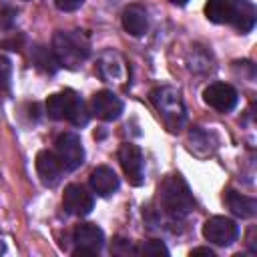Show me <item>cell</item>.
Here are the masks:
<instances>
[{
  "label": "cell",
  "instance_id": "obj_1",
  "mask_svg": "<svg viewBox=\"0 0 257 257\" xmlns=\"http://www.w3.org/2000/svg\"><path fill=\"white\" fill-rule=\"evenodd\" d=\"M52 54L64 68H78L90 54L88 38L80 30H60L52 38Z\"/></svg>",
  "mask_w": 257,
  "mask_h": 257
},
{
  "label": "cell",
  "instance_id": "obj_2",
  "mask_svg": "<svg viewBox=\"0 0 257 257\" xmlns=\"http://www.w3.org/2000/svg\"><path fill=\"white\" fill-rule=\"evenodd\" d=\"M159 201H161L163 211H165L167 215H171L173 219L185 217V215L191 213L193 207H195L193 195H191L187 183H185L179 175L167 177V179L163 181V185L159 187Z\"/></svg>",
  "mask_w": 257,
  "mask_h": 257
},
{
  "label": "cell",
  "instance_id": "obj_3",
  "mask_svg": "<svg viewBox=\"0 0 257 257\" xmlns=\"http://www.w3.org/2000/svg\"><path fill=\"white\" fill-rule=\"evenodd\" d=\"M46 114L54 120H68L76 126H84L88 122V112L82 98L72 90H62L50 94L46 100Z\"/></svg>",
  "mask_w": 257,
  "mask_h": 257
},
{
  "label": "cell",
  "instance_id": "obj_4",
  "mask_svg": "<svg viewBox=\"0 0 257 257\" xmlns=\"http://www.w3.org/2000/svg\"><path fill=\"white\" fill-rule=\"evenodd\" d=\"M151 100L159 110L163 122L169 126V131L173 133L181 131L185 122V106H183L181 92L173 86H159L151 92Z\"/></svg>",
  "mask_w": 257,
  "mask_h": 257
},
{
  "label": "cell",
  "instance_id": "obj_5",
  "mask_svg": "<svg viewBox=\"0 0 257 257\" xmlns=\"http://www.w3.org/2000/svg\"><path fill=\"white\" fill-rule=\"evenodd\" d=\"M203 237L209 243H213V245L227 247V245H231V243L237 241L239 227H237V223L233 219L217 215V217H211V219L205 221V225H203Z\"/></svg>",
  "mask_w": 257,
  "mask_h": 257
},
{
  "label": "cell",
  "instance_id": "obj_6",
  "mask_svg": "<svg viewBox=\"0 0 257 257\" xmlns=\"http://www.w3.org/2000/svg\"><path fill=\"white\" fill-rule=\"evenodd\" d=\"M56 157L64 171H74L84 163V149L74 133H62L56 139Z\"/></svg>",
  "mask_w": 257,
  "mask_h": 257
},
{
  "label": "cell",
  "instance_id": "obj_7",
  "mask_svg": "<svg viewBox=\"0 0 257 257\" xmlns=\"http://www.w3.org/2000/svg\"><path fill=\"white\" fill-rule=\"evenodd\" d=\"M118 161H120V167L131 185L139 187L145 183V159L137 145L122 143L118 149Z\"/></svg>",
  "mask_w": 257,
  "mask_h": 257
},
{
  "label": "cell",
  "instance_id": "obj_8",
  "mask_svg": "<svg viewBox=\"0 0 257 257\" xmlns=\"http://www.w3.org/2000/svg\"><path fill=\"white\" fill-rule=\"evenodd\" d=\"M72 241L76 245L74 255H96L104 245V233L94 223H80L74 229Z\"/></svg>",
  "mask_w": 257,
  "mask_h": 257
},
{
  "label": "cell",
  "instance_id": "obj_9",
  "mask_svg": "<svg viewBox=\"0 0 257 257\" xmlns=\"http://www.w3.org/2000/svg\"><path fill=\"white\" fill-rule=\"evenodd\" d=\"M203 100L219 110V112H229L235 108L237 100H239V94L237 90L231 86V84H225V82H213L209 84L205 90H203Z\"/></svg>",
  "mask_w": 257,
  "mask_h": 257
},
{
  "label": "cell",
  "instance_id": "obj_10",
  "mask_svg": "<svg viewBox=\"0 0 257 257\" xmlns=\"http://www.w3.org/2000/svg\"><path fill=\"white\" fill-rule=\"evenodd\" d=\"M90 112L100 120H116L122 112V100L112 90H98L90 98Z\"/></svg>",
  "mask_w": 257,
  "mask_h": 257
},
{
  "label": "cell",
  "instance_id": "obj_11",
  "mask_svg": "<svg viewBox=\"0 0 257 257\" xmlns=\"http://www.w3.org/2000/svg\"><path fill=\"white\" fill-rule=\"evenodd\" d=\"M62 205H64V209H66L68 213L82 217V215H88V213L92 211L94 199H92V195H90L82 185L72 183V185H68V187L64 189Z\"/></svg>",
  "mask_w": 257,
  "mask_h": 257
},
{
  "label": "cell",
  "instance_id": "obj_12",
  "mask_svg": "<svg viewBox=\"0 0 257 257\" xmlns=\"http://www.w3.org/2000/svg\"><path fill=\"white\" fill-rule=\"evenodd\" d=\"M62 171H64V169H62L58 157H56L52 151H40V153L36 155V173H38L40 181H42L46 187L58 185Z\"/></svg>",
  "mask_w": 257,
  "mask_h": 257
},
{
  "label": "cell",
  "instance_id": "obj_13",
  "mask_svg": "<svg viewBox=\"0 0 257 257\" xmlns=\"http://www.w3.org/2000/svg\"><path fill=\"white\" fill-rule=\"evenodd\" d=\"M88 181H90L92 191L96 195H100V197H108V195H112L118 189V177H116V173L110 167H104V165L102 167H96L90 173Z\"/></svg>",
  "mask_w": 257,
  "mask_h": 257
},
{
  "label": "cell",
  "instance_id": "obj_14",
  "mask_svg": "<svg viewBox=\"0 0 257 257\" xmlns=\"http://www.w3.org/2000/svg\"><path fill=\"white\" fill-rule=\"evenodd\" d=\"M122 26L128 34L133 36H143L149 28V18H147V10L141 4H131L124 8L122 12Z\"/></svg>",
  "mask_w": 257,
  "mask_h": 257
},
{
  "label": "cell",
  "instance_id": "obj_15",
  "mask_svg": "<svg viewBox=\"0 0 257 257\" xmlns=\"http://www.w3.org/2000/svg\"><path fill=\"white\" fill-rule=\"evenodd\" d=\"M235 0H209L205 4V14L215 24H229L235 14Z\"/></svg>",
  "mask_w": 257,
  "mask_h": 257
},
{
  "label": "cell",
  "instance_id": "obj_16",
  "mask_svg": "<svg viewBox=\"0 0 257 257\" xmlns=\"http://www.w3.org/2000/svg\"><path fill=\"white\" fill-rule=\"evenodd\" d=\"M225 203L237 217H243V219H249L257 213V201L247 197V195H241L237 191H227Z\"/></svg>",
  "mask_w": 257,
  "mask_h": 257
},
{
  "label": "cell",
  "instance_id": "obj_17",
  "mask_svg": "<svg viewBox=\"0 0 257 257\" xmlns=\"http://www.w3.org/2000/svg\"><path fill=\"white\" fill-rule=\"evenodd\" d=\"M231 24H233L241 34H247V32L255 26V6H253L251 2L239 0L237 6H235V14H233Z\"/></svg>",
  "mask_w": 257,
  "mask_h": 257
},
{
  "label": "cell",
  "instance_id": "obj_18",
  "mask_svg": "<svg viewBox=\"0 0 257 257\" xmlns=\"http://www.w3.org/2000/svg\"><path fill=\"white\" fill-rule=\"evenodd\" d=\"M98 70H100V76L104 80H118L122 78L124 74V62L120 60V56L116 52H104L102 58H100V64H98Z\"/></svg>",
  "mask_w": 257,
  "mask_h": 257
},
{
  "label": "cell",
  "instance_id": "obj_19",
  "mask_svg": "<svg viewBox=\"0 0 257 257\" xmlns=\"http://www.w3.org/2000/svg\"><path fill=\"white\" fill-rule=\"evenodd\" d=\"M34 62H36V66L44 68L46 72H54L58 68V62H56L52 50H46L42 46H36L34 48Z\"/></svg>",
  "mask_w": 257,
  "mask_h": 257
},
{
  "label": "cell",
  "instance_id": "obj_20",
  "mask_svg": "<svg viewBox=\"0 0 257 257\" xmlns=\"http://www.w3.org/2000/svg\"><path fill=\"white\" fill-rule=\"evenodd\" d=\"M137 253L139 255H145V257H161V255H169V249L161 243V241H143L139 247H137Z\"/></svg>",
  "mask_w": 257,
  "mask_h": 257
},
{
  "label": "cell",
  "instance_id": "obj_21",
  "mask_svg": "<svg viewBox=\"0 0 257 257\" xmlns=\"http://www.w3.org/2000/svg\"><path fill=\"white\" fill-rule=\"evenodd\" d=\"M10 74H12V62H10L8 56L0 54V84H2V86H8Z\"/></svg>",
  "mask_w": 257,
  "mask_h": 257
},
{
  "label": "cell",
  "instance_id": "obj_22",
  "mask_svg": "<svg viewBox=\"0 0 257 257\" xmlns=\"http://www.w3.org/2000/svg\"><path fill=\"white\" fill-rule=\"evenodd\" d=\"M110 253H114V255H128V253H137V249H133L128 245V241H124V239H114V245L110 247Z\"/></svg>",
  "mask_w": 257,
  "mask_h": 257
},
{
  "label": "cell",
  "instance_id": "obj_23",
  "mask_svg": "<svg viewBox=\"0 0 257 257\" xmlns=\"http://www.w3.org/2000/svg\"><path fill=\"white\" fill-rule=\"evenodd\" d=\"M82 2L84 0H54L56 8L62 10V12H74V10H78L82 6Z\"/></svg>",
  "mask_w": 257,
  "mask_h": 257
},
{
  "label": "cell",
  "instance_id": "obj_24",
  "mask_svg": "<svg viewBox=\"0 0 257 257\" xmlns=\"http://www.w3.org/2000/svg\"><path fill=\"white\" fill-rule=\"evenodd\" d=\"M195 255H205V257H215V253L209 249V247H197V249H193L191 251V257H195Z\"/></svg>",
  "mask_w": 257,
  "mask_h": 257
},
{
  "label": "cell",
  "instance_id": "obj_25",
  "mask_svg": "<svg viewBox=\"0 0 257 257\" xmlns=\"http://www.w3.org/2000/svg\"><path fill=\"white\" fill-rule=\"evenodd\" d=\"M169 2H173V4H177V6H183V4H187V0H169Z\"/></svg>",
  "mask_w": 257,
  "mask_h": 257
},
{
  "label": "cell",
  "instance_id": "obj_26",
  "mask_svg": "<svg viewBox=\"0 0 257 257\" xmlns=\"http://www.w3.org/2000/svg\"><path fill=\"white\" fill-rule=\"evenodd\" d=\"M2 251H4V243L0 241V253H2Z\"/></svg>",
  "mask_w": 257,
  "mask_h": 257
}]
</instances>
